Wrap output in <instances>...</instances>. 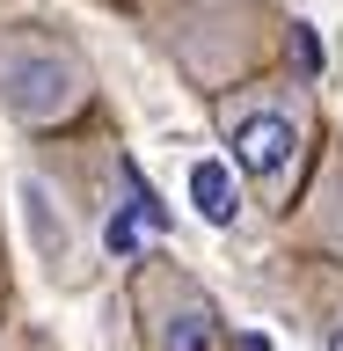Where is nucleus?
<instances>
[{
  "label": "nucleus",
  "instance_id": "1",
  "mask_svg": "<svg viewBox=\"0 0 343 351\" xmlns=\"http://www.w3.org/2000/svg\"><path fill=\"white\" fill-rule=\"evenodd\" d=\"M212 132L227 147V169L241 176V191L263 213H292L307 191V176L322 161V110L300 73H241V81L212 88Z\"/></svg>",
  "mask_w": 343,
  "mask_h": 351
},
{
  "label": "nucleus",
  "instance_id": "2",
  "mask_svg": "<svg viewBox=\"0 0 343 351\" xmlns=\"http://www.w3.org/2000/svg\"><path fill=\"white\" fill-rule=\"evenodd\" d=\"M95 110V59L59 22H0V117L29 139H59Z\"/></svg>",
  "mask_w": 343,
  "mask_h": 351
},
{
  "label": "nucleus",
  "instance_id": "3",
  "mask_svg": "<svg viewBox=\"0 0 343 351\" xmlns=\"http://www.w3.org/2000/svg\"><path fill=\"white\" fill-rule=\"evenodd\" d=\"M125 300H131L139 351H241L227 307L212 300V285L197 278V271H183L175 256H161V249L131 256Z\"/></svg>",
  "mask_w": 343,
  "mask_h": 351
},
{
  "label": "nucleus",
  "instance_id": "4",
  "mask_svg": "<svg viewBox=\"0 0 343 351\" xmlns=\"http://www.w3.org/2000/svg\"><path fill=\"white\" fill-rule=\"evenodd\" d=\"M292 227H300L307 249H322V256L343 263V147H322V161H314V176H307L300 205H292Z\"/></svg>",
  "mask_w": 343,
  "mask_h": 351
},
{
  "label": "nucleus",
  "instance_id": "5",
  "mask_svg": "<svg viewBox=\"0 0 343 351\" xmlns=\"http://www.w3.org/2000/svg\"><path fill=\"white\" fill-rule=\"evenodd\" d=\"M22 205H29V227H37L44 241V263H51V278L81 285V227H73V213H66V197L44 183V176H22Z\"/></svg>",
  "mask_w": 343,
  "mask_h": 351
},
{
  "label": "nucleus",
  "instance_id": "6",
  "mask_svg": "<svg viewBox=\"0 0 343 351\" xmlns=\"http://www.w3.org/2000/svg\"><path fill=\"white\" fill-rule=\"evenodd\" d=\"M197 197H205V213H212V219H234V205H227V183H219V169H197Z\"/></svg>",
  "mask_w": 343,
  "mask_h": 351
},
{
  "label": "nucleus",
  "instance_id": "7",
  "mask_svg": "<svg viewBox=\"0 0 343 351\" xmlns=\"http://www.w3.org/2000/svg\"><path fill=\"white\" fill-rule=\"evenodd\" d=\"M322 351H343V285H336V300L322 307Z\"/></svg>",
  "mask_w": 343,
  "mask_h": 351
},
{
  "label": "nucleus",
  "instance_id": "8",
  "mask_svg": "<svg viewBox=\"0 0 343 351\" xmlns=\"http://www.w3.org/2000/svg\"><path fill=\"white\" fill-rule=\"evenodd\" d=\"M212 8H249V0H212Z\"/></svg>",
  "mask_w": 343,
  "mask_h": 351
}]
</instances>
